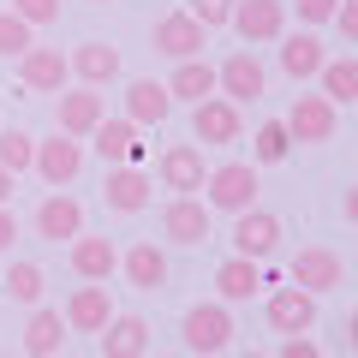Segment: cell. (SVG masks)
I'll return each instance as SVG.
<instances>
[{
  "label": "cell",
  "mask_w": 358,
  "mask_h": 358,
  "mask_svg": "<svg viewBox=\"0 0 358 358\" xmlns=\"http://www.w3.org/2000/svg\"><path fill=\"white\" fill-rule=\"evenodd\" d=\"M203 203L221 209V215H245V209H257V162H221V167H209Z\"/></svg>",
  "instance_id": "obj_1"
},
{
  "label": "cell",
  "mask_w": 358,
  "mask_h": 358,
  "mask_svg": "<svg viewBox=\"0 0 358 358\" xmlns=\"http://www.w3.org/2000/svg\"><path fill=\"white\" fill-rule=\"evenodd\" d=\"M287 281L322 299V293H334V287H346V263L329 251V245H305V251L287 263Z\"/></svg>",
  "instance_id": "obj_2"
},
{
  "label": "cell",
  "mask_w": 358,
  "mask_h": 358,
  "mask_svg": "<svg viewBox=\"0 0 358 358\" xmlns=\"http://www.w3.org/2000/svg\"><path fill=\"white\" fill-rule=\"evenodd\" d=\"M179 334H185V346H192L197 358H209V352H221V346L233 341V310L227 305H192L185 322H179Z\"/></svg>",
  "instance_id": "obj_3"
},
{
  "label": "cell",
  "mask_w": 358,
  "mask_h": 358,
  "mask_svg": "<svg viewBox=\"0 0 358 358\" xmlns=\"http://www.w3.org/2000/svg\"><path fill=\"white\" fill-rule=\"evenodd\" d=\"M275 251H281V221L268 215V209H245V215H233V257L268 263Z\"/></svg>",
  "instance_id": "obj_4"
},
{
  "label": "cell",
  "mask_w": 358,
  "mask_h": 358,
  "mask_svg": "<svg viewBox=\"0 0 358 358\" xmlns=\"http://www.w3.org/2000/svg\"><path fill=\"white\" fill-rule=\"evenodd\" d=\"M239 42H281L287 36V0H239L227 18Z\"/></svg>",
  "instance_id": "obj_5"
},
{
  "label": "cell",
  "mask_w": 358,
  "mask_h": 358,
  "mask_svg": "<svg viewBox=\"0 0 358 358\" xmlns=\"http://www.w3.org/2000/svg\"><path fill=\"white\" fill-rule=\"evenodd\" d=\"M215 90L221 96H227V102H257V96H263L268 90V72H263V60H257V54H227V60L215 66Z\"/></svg>",
  "instance_id": "obj_6"
},
{
  "label": "cell",
  "mask_w": 358,
  "mask_h": 358,
  "mask_svg": "<svg viewBox=\"0 0 358 358\" xmlns=\"http://www.w3.org/2000/svg\"><path fill=\"white\" fill-rule=\"evenodd\" d=\"M155 173H162V185L173 197H197L203 179H209V167H203V150H197V143H173V150L155 162Z\"/></svg>",
  "instance_id": "obj_7"
},
{
  "label": "cell",
  "mask_w": 358,
  "mask_h": 358,
  "mask_svg": "<svg viewBox=\"0 0 358 358\" xmlns=\"http://www.w3.org/2000/svg\"><path fill=\"white\" fill-rule=\"evenodd\" d=\"M287 138L293 143H329L334 138V102L329 96H299L293 108H287Z\"/></svg>",
  "instance_id": "obj_8"
},
{
  "label": "cell",
  "mask_w": 358,
  "mask_h": 358,
  "mask_svg": "<svg viewBox=\"0 0 358 358\" xmlns=\"http://www.w3.org/2000/svg\"><path fill=\"white\" fill-rule=\"evenodd\" d=\"M108 120V108H102V96L96 90H66L60 102H54V131H66V138H90V131Z\"/></svg>",
  "instance_id": "obj_9"
},
{
  "label": "cell",
  "mask_w": 358,
  "mask_h": 358,
  "mask_svg": "<svg viewBox=\"0 0 358 358\" xmlns=\"http://www.w3.org/2000/svg\"><path fill=\"white\" fill-rule=\"evenodd\" d=\"M245 120H239V102H227V96H209V102L192 108V138L197 143H239Z\"/></svg>",
  "instance_id": "obj_10"
},
{
  "label": "cell",
  "mask_w": 358,
  "mask_h": 358,
  "mask_svg": "<svg viewBox=\"0 0 358 358\" xmlns=\"http://www.w3.org/2000/svg\"><path fill=\"white\" fill-rule=\"evenodd\" d=\"M263 310H268V329L310 334V322H317V293H305V287H275Z\"/></svg>",
  "instance_id": "obj_11"
},
{
  "label": "cell",
  "mask_w": 358,
  "mask_h": 358,
  "mask_svg": "<svg viewBox=\"0 0 358 358\" xmlns=\"http://www.w3.org/2000/svg\"><path fill=\"white\" fill-rule=\"evenodd\" d=\"M30 167H36L48 185H72V179L84 173V143L66 138V131H54L48 143H36V162H30Z\"/></svg>",
  "instance_id": "obj_12"
},
{
  "label": "cell",
  "mask_w": 358,
  "mask_h": 358,
  "mask_svg": "<svg viewBox=\"0 0 358 358\" xmlns=\"http://www.w3.org/2000/svg\"><path fill=\"white\" fill-rule=\"evenodd\" d=\"M102 203H108V209H120V215H138V209L150 203V173H143L138 162L108 167V179H102Z\"/></svg>",
  "instance_id": "obj_13"
},
{
  "label": "cell",
  "mask_w": 358,
  "mask_h": 358,
  "mask_svg": "<svg viewBox=\"0 0 358 358\" xmlns=\"http://www.w3.org/2000/svg\"><path fill=\"white\" fill-rule=\"evenodd\" d=\"M60 317H66V329H72V334H102L108 317H114V299H108L102 281H90V287H78V293L66 299Z\"/></svg>",
  "instance_id": "obj_14"
},
{
  "label": "cell",
  "mask_w": 358,
  "mask_h": 358,
  "mask_svg": "<svg viewBox=\"0 0 358 358\" xmlns=\"http://www.w3.org/2000/svg\"><path fill=\"white\" fill-rule=\"evenodd\" d=\"M209 42V30L197 24L192 13H167L162 24H155V54H167V60H197Z\"/></svg>",
  "instance_id": "obj_15"
},
{
  "label": "cell",
  "mask_w": 358,
  "mask_h": 358,
  "mask_svg": "<svg viewBox=\"0 0 358 358\" xmlns=\"http://www.w3.org/2000/svg\"><path fill=\"white\" fill-rule=\"evenodd\" d=\"M209 215H215V209H209L203 197H173V203L162 209V233L173 245H203L209 239Z\"/></svg>",
  "instance_id": "obj_16"
},
{
  "label": "cell",
  "mask_w": 358,
  "mask_h": 358,
  "mask_svg": "<svg viewBox=\"0 0 358 358\" xmlns=\"http://www.w3.org/2000/svg\"><path fill=\"white\" fill-rule=\"evenodd\" d=\"M18 78H24V90H48V96H60L66 78H72V60H66L60 48H24V54H18Z\"/></svg>",
  "instance_id": "obj_17"
},
{
  "label": "cell",
  "mask_w": 358,
  "mask_h": 358,
  "mask_svg": "<svg viewBox=\"0 0 358 358\" xmlns=\"http://www.w3.org/2000/svg\"><path fill=\"white\" fill-rule=\"evenodd\" d=\"M90 150L102 155L108 167H120V162L143 167V143H138V126H131V120H102V126L90 131Z\"/></svg>",
  "instance_id": "obj_18"
},
{
  "label": "cell",
  "mask_w": 358,
  "mask_h": 358,
  "mask_svg": "<svg viewBox=\"0 0 358 358\" xmlns=\"http://www.w3.org/2000/svg\"><path fill=\"white\" fill-rule=\"evenodd\" d=\"M167 114H173V96H167L162 78H131V90H126V120L131 126H162Z\"/></svg>",
  "instance_id": "obj_19"
},
{
  "label": "cell",
  "mask_w": 358,
  "mask_h": 358,
  "mask_svg": "<svg viewBox=\"0 0 358 358\" xmlns=\"http://www.w3.org/2000/svg\"><path fill=\"white\" fill-rule=\"evenodd\" d=\"M263 287H268V275H263V263H251V257H227V263L215 268V293H221V305L257 299Z\"/></svg>",
  "instance_id": "obj_20"
},
{
  "label": "cell",
  "mask_w": 358,
  "mask_h": 358,
  "mask_svg": "<svg viewBox=\"0 0 358 358\" xmlns=\"http://www.w3.org/2000/svg\"><path fill=\"white\" fill-rule=\"evenodd\" d=\"M36 233L42 239H78L84 233V203L78 197H66V192H54V197H42V209H36Z\"/></svg>",
  "instance_id": "obj_21"
},
{
  "label": "cell",
  "mask_w": 358,
  "mask_h": 358,
  "mask_svg": "<svg viewBox=\"0 0 358 358\" xmlns=\"http://www.w3.org/2000/svg\"><path fill=\"white\" fill-rule=\"evenodd\" d=\"M120 263H126V281L143 287V293H162V287H167V251L155 239H138Z\"/></svg>",
  "instance_id": "obj_22"
},
{
  "label": "cell",
  "mask_w": 358,
  "mask_h": 358,
  "mask_svg": "<svg viewBox=\"0 0 358 358\" xmlns=\"http://www.w3.org/2000/svg\"><path fill=\"white\" fill-rule=\"evenodd\" d=\"M66 60H72V72L84 78L90 90H102V84L120 78V48L114 42H78V54H66Z\"/></svg>",
  "instance_id": "obj_23"
},
{
  "label": "cell",
  "mask_w": 358,
  "mask_h": 358,
  "mask_svg": "<svg viewBox=\"0 0 358 358\" xmlns=\"http://www.w3.org/2000/svg\"><path fill=\"white\" fill-rule=\"evenodd\" d=\"M167 96H173V102H209V96H215V66L203 60V54H197V60H179L173 66V78H167Z\"/></svg>",
  "instance_id": "obj_24"
},
{
  "label": "cell",
  "mask_w": 358,
  "mask_h": 358,
  "mask_svg": "<svg viewBox=\"0 0 358 358\" xmlns=\"http://www.w3.org/2000/svg\"><path fill=\"white\" fill-rule=\"evenodd\" d=\"M143 352H150V322L143 317H108L102 358H143Z\"/></svg>",
  "instance_id": "obj_25"
},
{
  "label": "cell",
  "mask_w": 358,
  "mask_h": 358,
  "mask_svg": "<svg viewBox=\"0 0 358 358\" xmlns=\"http://www.w3.org/2000/svg\"><path fill=\"white\" fill-rule=\"evenodd\" d=\"M72 268L84 275V281H108V275L120 268V251H114V239L78 233V239H72Z\"/></svg>",
  "instance_id": "obj_26"
},
{
  "label": "cell",
  "mask_w": 358,
  "mask_h": 358,
  "mask_svg": "<svg viewBox=\"0 0 358 358\" xmlns=\"http://www.w3.org/2000/svg\"><path fill=\"white\" fill-rule=\"evenodd\" d=\"M60 341H66V317L60 310H30V322H24V358H54L60 352Z\"/></svg>",
  "instance_id": "obj_27"
},
{
  "label": "cell",
  "mask_w": 358,
  "mask_h": 358,
  "mask_svg": "<svg viewBox=\"0 0 358 358\" xmlns=\"http://www.w3.org/2000/svg\"><path fill=\"white\" fill-rule=\"evenodd\" d=\"M322 42L310 36V30H293V36H281V72L287 78H317L322 72Z\"/></svg>",
  "instance_id": "obj_28"
},
{
  "label": "cell",
  "mask_w": 358,
  "mask_h": 358,
  "mask_svg": "<svg viewBox=\"0 0 358 358\" xmlns=\"http://www.w3.org/2000/svg\"><path fill=\"white\" fill-rule=\"evenodd\" d=\"M322 96H329V102L334 108H341V102H358V60H352V54H341V60H322Z\"/></svg>",
  "instance_id": "obj_29"
},
{
  "label": "cell",
  "mask_w": 358,
  "mask_h": 358,
  "mask_svg": "<svg viewBox=\"0 0 358 358\" xmlns=\"http://www.w3.org/2000/svg\"><path fill=\"white\" fill-rule=\"evenodd\" d=\"M287 155H293L287 120H263V126H257V138H251V162H257V167H275V162H287Z\"/></svg>",
  "instance_id": "obj_30"
},
{
  "label": "cell",
  "mask_w": 358,
  "mask_h": 358,
  "mask_svg": "<svg viewBox=\"0 0 358 358\" xmlns=\"http://www.w3.org/2000/svg\"><path fill=\"white\" fill-rule=\"evenodd\" d=\"M30 162H36V138L18 131V126H6V131H0V167L18 179V173H30Z\"/></svg>",
  "instance_id": "obj_31"
},
{
  "label": "cell",
  "mask_w": 358,
  "mask_h": 358,
  "mask_svg": "<svg viewBox=\"0 0 358 358\" xmlns=\"http://www.w3.org/2000/svg\"><path fill=\"white\" fill-rule=\"evenodd\" d=\"M6 299L36 305V299H42V268L36 263H13V268H6Z\"/></svg>",
  "instance_id": "obj_32"
},
{
  "label": "cell",
  "mask_w": 358,
  "mask_h": 358,
  "mask_svg": "<svg viewBox=\"0 0 358 358\" xmlns=\"http://www.w3.org/2000/svg\"><path fill=\"white\" fill-rule=\"evenodd\" d=\"M24 48H36V30H30L18 13H0V54H6V60H18Z\"/></svg>",
  "instance_id": "obj_33"
},
{
  "label": "cell",
  "mask_w": 358,
  "mask_h": 358,
  "mask_svg": "<svg viewBox=\"0 0 358 358\" xmlns=\"http://www.w3.org/2000/svg\"><path fill=\"white\" fill-rule=\"evenodd\" d=\"M233 6H239V0H192L185 13H192L203 30H215V24H227V18H233Z\"/></svg>",
  "instance_id": "obj_34"
},
{
  "label": "cell",
  "mask_w": 358,
  "mask_h": 358,
  "mask_svg": "<svg viewBox=\"0 0 358 358\" xmlns=\"http://www.w3.org/2000/svg\"><path fill=\"white\" fill-rule=\"evenodd\" d=\"M13 13L36 30V24H54V18H60V0H13Z\"/></svg>",
  "instance_id": "obj_35"
},
{
  "label": "cell",
  "mask_w": 358,
  "mask_h": 358,
  "mask_svg": "<svg viewBox=\"0 0 358 358\" xmlns=\"http://www.w3.org/2000/svg\"><path fill=\"white\" fill-rule=\"evenodd\" d=\"M293 6H299V18H305V24H329L341 0H293Z\"/></svg>",
  "instance_id": "obj_36"
},
{
  "label": "cell",
  "mask_w": 358,
  "mask_h": 358,
  "mask_svg": "<svg viewBox=\"0 0 358 358\" xmlns=\"http://www.w3.org/2000/svg\"><path fill=\"white\" fill-rule=\"evenodd\" d=\"M334 30H341L346 42H358V0H341V6H334Z\"/></svg>",
  "instance_id": "obj_37"
},
{
  "label": "cell",
  "mask_w": 358,
  "mask_h": 358,
  "mask_svg": "<svg viewBox=\"0 0 358 358\" xmlns=\"http://www.w3.org/2000/svg\"><path fill=\"white\" fill-rule=\"evenodd\" d=\"M275 358H322V346H317V341H305V334H287Z\"/></svg>",
  "instance_id": "obj_38"
},
{
  "label": "cell",
  "mask_w": 358,
  "mask_h": 358,
  "mask_svg": "<svg viewBox=\"0 0 358 358\" xmlns=\"http://www.w3.org/2000/svg\"><path fill=\"white\" fill-rule=\"evenodd\" d=\"M18 239V215H13V209H6V203H0V251H6V245H13Z\"/></svg>",
  "instance_id": "obj_39"
},
{
  "label": "cell",
  "mask_w": 358,
  "mask_h": 358,
  "mask_svg": "<svg viewBox=\"0 0 358 358\" xmlns=\"http://www.w3.org/2000/svg\"><path fill=\"white\" fill-rule=\"evenodd\" d=\"M341 215H346V227H358V185H346V197H341Z\"/></svg>",
  "instance_id": "obj_40"
},
{
  "label": "cell",
  "mask_w": 358,
  "mask_h": 358,
  "mask_svg": "<svg viewBox=\"0 0 358 358\" xmlns=\"http://www.w3.org/2000/svg\"><path fill=\"white\" fill-rule=\"evenodd\" d=\"M346 346H352V352H358V310H352V317H346Z\"/></svg>",
  "instance_id": "obj_41"
},
{
  "label": "cell",
  "mask_w": 358,
  "mask_h": 358,
  "mask_svg": "<svg viewBox=\"0 0 358 358\" xmlns=\"http://www.w3.org/2000/svg\"><path fill=\"white\" fill-rule=\"evenodd\" d=\"M6 197H13V173H6V167H0V203H6Z\"/></svg>",
  "instance_id": "obj_42"
},
{
  "label": "cell",
  "mask_w": 358,
  "mask_h": 358,
  "mask_svg": "<svg viewBox=\"0 0 358 358\" xmlns=\"http://www.w3.org/2000/svg\"><path fill=\"white\" fill-rule=\"evenodd\" d=\"M239 358H275V352H239Z\"/></svg>",
  "instance_id": "obj_43"
},
{
  "label": "cell",
  "mask_w": 358,
  "mask_h": 358,
  "mask_svg": "<svg viewBox=\"0 0 358 358\" xmlns=\"http://www.w3.org/2000/svg\"><path fill=\"white\" fill-rule=\"evenodd\" d=\"M96 6H108V0H96Z\"/></svg>",
  "instance_id": "obj_44"
},
{
  "label": "cell",
  "mask_w": 358,
  "mask_h": 358,
  "mask_svg": "<svg viewBox=\"0 0 358 358\" xmlns=\"http://www.w3.org/2000/svg\"><path fill=\"white\" fill-rule=\"evenodd\" d=\"M0 358H13V352H0Z\"/></svg>",
  "instance_id": "obj_45"
},
{
  "label": "cell",
  "mask_w": 358,
  "mask_h": 358,
  "mask_svg": "<svg viewBox=\"0 0 358 358\" xmlns=\"http://www.w3.org/2000/svg\"><path fill=\"white\" fill-rule=\"evenodd\" d=\"M54 358H60V352H54Z\"/></svg>",
  "instance_id": "obj_46"
}]
</instances>
